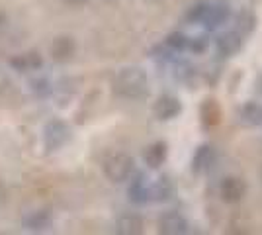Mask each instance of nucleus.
I'll return each instance as SVG.
<instances>
[{"instance_id": "nucleus-1", "label": "nucleus", "mask_w": 262, "mask_h": 235, "mask_svg": "<svg viewBox=\"0 0 262 235\" xmlns=\"http://www.w3.org/2000/svg\"><path fill=\"white\" fill-rule=\"evenodd\" d=\"M114 92L127 100L149 96V77L141 67H123L114 78Z\"/></svg>"}, {"instance_id": "nucleus-2", "label": "nucleus", "mask_w": 262, "mask_h": 235, "mask_svg": "<svg viewBox=\"0 0 262 235\" xmlns=\"http://www.w3.org/2000/svg\"><path fill=\"white\" fill-rule=\"evenodd\" d=\"M133 168H135V163L125 153H114L104 161V175H106V179L116 182V184L129 180L133 175Z\"/></svg>"}, {"instance_id": "nucleus-3", "label": "nucleus", "mask_w": 262, "mask_h": 235, "mask_svg": "<svg viewBox=\"0 0 262 235\" xmlns=\"http://www.w3.org/2000/svg\"><path fill=\"white\" fill-rule=\"evenodd\" d=\"M71 139V127L63 120H51L43 130V141L47 151H59Z\"/></svg>"}, {"instance_id": "nucleus-4", "label": "nucleus", "mask_w": 262, "mask_h": 235, "mask_svg": "<svg viewBox=\"0 0 262 235\" xmlns=\"http://www.w3.org/2000/svg\"><path fill=\"white\" fill-rule=\"evenodd\" d=\"M159 233L163 235H182L188 231V222L180 212H164L159 218Z\"/></svg>"}, {"instance_id": "nucleus-5", "label": "nucleus", "mask_w": 262, "mask_h": 235, "mask_svg": "<svg viewBox=\"0 0 262 235\" xmlns=\"http://www.w3.org/2000/svg\"><path fill=\"white\" fill-rule=\"evenodd\" d=\"M180 112H182V104H180V100H178L176 96H172V94H163V96H159L153 106L155 118H157V120H163V122L172 120V118H176Z\"/></svg>"}, {"instance_id": "nucleus-6", "label": "nucleus", "mask_w": 262, "mask_h": 235, "mask_svg": "<svg viewBox=\"0 0 262 235\" xmlns=\"http://www.w3.org/2000/svg\"><path fill=\"white\" fill-rule=\"evenodd\" d=\"M219 194H221L223 202L237 204L247 194V182L243 179H239V177H227V179H223L221 186H219Z\"/></svg>"}, {"instance_id": "nucleus-7", "label": "nucleus", "mask_w": 262, "mask_h": 235, "mask_svg": "<svg viewBox=\"0 0 262 235\" xmlns=\"http://www.w3.org/2000/svg\"><path fill=\"white\" fill-rule=\"evenodd\" d=\"M229 14H231V8L225 0L209 2V8H208V12H206V18H204L202 24H204L208 30H215L217 26H221V24L229 18Z\"/></svg>"}, {"instance_id": "nucleus-8", "label": "nucleus", "mask_w": 262, "mask_h": 235, "mask_svg": "<svg viewBox=\"0 0 262 235\" xmlns=\"http://www.w3.org/2000/svg\"><path fill=\"white\" fill-rule=\"evenodd\" d=\"M51 222H53V218H51L49 210H35V212L24 216L22 225L28 231H45L51 227Z\"/></svg>"}, {"instance_id": "nucleus-9", "label": "nucleus", "mask_w": 262, "mask_h": 235, "mask_svg": "<svg viewBox=\"0 0 262 235\" xmlns=\"http://www.w3.org/2000/svg\"><path fill=\"white\" fill-rule=\"evenodd\" d=\"M239 120L251 127H262V104L260 102H247L239 110Z\"/></svg>"}, {"instance_id": "nucleus-10", "label": "nucleus", "mask_w": 262, "mask_h": 235, "mask_svg": "<svg viewBox=\"0 0 262 235\" xmlns=\"http://www.w3.org/2000/svg\"><path fill=\"white\" fill-rule=\"evenodd\" d=\"M116 231L120 235H139L143 233V220L137 213H123L116 222Z\"/></svg>"}, {"instance_id": "nucleus-11", "label": "nucleus", "mask_w": 262, "mask_h": 235, "mask_svg": "<svg viewBox=\"0 0 262 235\" xmlns=\"http://www.w3.org/2000/svg\"><path fill=\"white\" fill-rule=\"evenodd\" d=\"M166 153H168V149H166V143H164V141H155V143H151V145L145 149V153H143V159H145L147 167L159 168L164 163V161H166Z\"/></svg>"}, {"instance_id": "nucleus-12", "label": "nucleus", "mask_w": 262, "mask_h": 235, "mask_svg": "<svg viewBox=\"0 0 262 235\" xmlns=\"http://www.w3.org/2000/svg\"><path fill=\"white\" fill-rule=\"evenodd\" d=\"M241 45H243V35L239 32H229V34L221 35L217 39V51L219 55L231 57L239 51Z\"/></svg>"}, {"instance_id": "nucleus-13", "label": "nucleus", "mask_w": 262, "mask_h": 235, "mask_svg": "<svg viewBox=\"0 0 262 235\" xmlns=\"http://www.w3.org/2000/svg\"><path fill=\"white\" fill-rule=\"evenodd\" d=\"M200 118H202V122L206 127H213V125H217L221 122V108H219V104L213 98H208V100L202 102V106H200Z\"/></svg>"}, {"instance_id": "nucleus-14", "label": "nucleus", "mask_w": 262, "mask_h": 235, "mask_svg": "<svg viewBox=\"0 0 262 235\" xmlns=\"http://www.w3.org/2000/svg\"><path fill=\"white\" fill-rule=\"evenodd\" d=\"M213 161H215L213 149L209 145H202L196 151L194 159H192V170H194V173H206V170L211 168Z\"/></svg>"}, {"instance_id": "nucleus-15", "label": "nucleus", "mask_w": 262, "mask_h": 235, "mask_svg": "<svg viewBox=\"0 0 262 235\" xmlns=\"http://www.w3.org/2000/svg\"><path fill=\"white\" fill-rule=\"evenodd\" d=\"M51 55L55 61H69L71 57L75 55V41L71 37H57L51 45Z\"/></svg>"}, {"instance_id": "nucleus-16", "label": "nucleus", "mask_w": 262, "mask_h": 235, "mask_svg": "<svg viewBox=\"0 0 262 235\" xmlns=\"http://www.w3.org/2000/svg\"><path fill=\"white\" fill-rule=\"evenodd\" d=\"M10 65L16 69V71H20V73H26V71H35V69H39L41 65H43V61H41L39 53L32 51V53H24V55L16 57V59H12Z\"/></svg>"}, {"instance_id": "nucleus-17", "label": "nucleus", "mask_w": 262, "mask_h": 235, "mask_svg": "<svg viewBox=\"0 0 262 235\" xmlns=\"http://www.w3.org/2000/svg\"><path fill=\"white\" fill-rule=\"evenodd\" d=\"M129 200L133 202V204H145V202L151 200V196H149V186H147V182H145V179H143L141 175L131 182Z\"/></svg>"}, {"instance_id": "nucleus-18", "label": "nucleus", "mask_w": 262, "mask_h": 235, "mask_svg": "<svg viewBox=\"0 0 262 235\" xmlns=\"http://www.w3.org/2000/svg\"><path fill=\"white\" fill-rule=\"evenodd\" d=\"M170 194H172V184H170V180L166 179V177L159 179L153 186H149V196H151V200H157V202L168 200Z\"/></svg>"}, {"instance_id": "nucleus-19", "label": "nucleus", "mask_w": 262, "mask_h": 235, "mask_svg": "<svg viewBox=\"0 0 262 235\" xmlns=\"http://www.w3.org/2000/svg\"><path fill=\"white\" fill-rule=\"evenodd\" d=\"M237 22H239V30H237V32H239L241 35H245V34H251L256 20H254V16H252L249 10H243L239 14V18H237Z\"/></svg>"}, {"instance_id": "nucleus-20", "label": "nucleus", "mask_w": 262, "mask_h": 235, "mask_svg": "<svg viewBox=\"0 0 262 235\" xmlns=\"http://www.w3.org/2000/svg\"><path fill=\"white\" fill-rule=\"evenodd\" d=\"M209 8V2H198L196 6H192L190 12H188V22H194V24H202L204 18H206V12Z\"/></svg>"}, {"instance_id": "nucleus-21", "label": "nucleus", "mask_w": 262, "mask_h": 235, "mask_svg": "<svg viewBox=\"0 0 262 235\" xmlns=\"http://www.w3.org/2000/svg\"><path fill=\"white\" fill-rule=\"evenodd\" d=\"M30 87L32 90L39 96V98H43V96H49L51 94V82H49V78H33L32 82H30Z\"/></svg>"}, {"instance_id": "nucleus-22", "label": "nucleus", "mask_w": 262, "mask_h": 235, "mask_svg": "<svg viewBox=\"0 0 262 235\" xmlns=\"http://www.w3.org/2000/svg\"><path fill=\"white\" fill-rule=\"evenodd\" d=\"M188 37L184 34H180V32H174V34H170L166 37V45L170 47V49H174V51H182L188 47Z\"/></svg>"}, {"instance_id": "nucleus-23", "label": "nucleus", "mask_w": 262, "mask_h": 235, "mask_svg": "<svg viewBox=\"0 0 262 235\" xmlns=\"http://www.w3.org/2000/svg\"><path fill=\"white\" fill-rule=\"evenodd\" d=\"M67 4H73V6H80V4H84L88 0H65Z\"/></svg>"}, {"instance_id": "nucleus-24", "label": "nucleus", "mask_w": 262, "mask_h": 235, "mask_svg": "<svg viewBox=\"0 0 262 235\" xmlns=\"http://www.w3.org/2000/svg\"><path fill=\"white\" fill-rule=\"evenodd\" d=\"M260 177H262V173H260Z\"/></svg>"}]
</instances>
